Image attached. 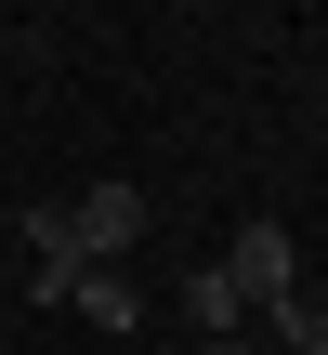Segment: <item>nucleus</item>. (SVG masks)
I'll list each match as a JSON object with an SVG mask.
<instances>
[{
    "mask_svg": "<svg viewBox=\"0 0 328 355\" xmlns=\"http://www.w3.org/2000/svg\"><path fill=\"white\" fill-rule=\"evenodd\" d=\"M66 237H79V263L131 250V237H145V184H118V171H105V184H79V198H66Z\"/></svg>",
    "mask_w": 328,
    "mask_h": 355,
    "instance_id": "f257e3e1",
    "label": "nucleus"
},
{
    "mask_svg": "<svg viewBox=\"0 0 328 355\" xmlns=\"http://www.w3.org/2000/svg\"><path fill=\"white\" fill-rule=\"evenodd\" d=\"M53 303H66V316H92V329H118V343H131V316H145V303H131V277H118V263H79V277H66V290H53Z\"/></svg>",
    "mask_w": 328,
    "mask_h": 355,
    "instance_id": "7ed1b4c3",
    "label": "nucleus"
},
{
    "mask_svg": "<svg viewBox=\"0 0 328 355\" xmlns=\"http://www.w3.org/2000/svg\"><path fill=\"white\" fill-rule=\"evenodd\" d=\"M289 263H302V250H289V224H237V237H224V277H237V303H250V316H263L276 290H302Z\"/></svg>",
    "mask_w": 328,
    "mask_h": 355,
    "instance_id": "f03ea898",
    "label": "nucleus"
},
{
    "mask_svg": "<svg viewBox=\"0 0 328 355\" xmlns=\"http://www.w3.org/2000/svg\"><path fill=\"white\" fill-rule=\"evenodd\" d=\"M184 316H197L210 343H237V329H250V303H237V277H224V263H197V277H184Z\"/></svg>",
    "mask_w": 328,
    "mask_h": 355,
    "instance_id": "20e7f679",
    "label": "nucleus"
}]
</instances>
